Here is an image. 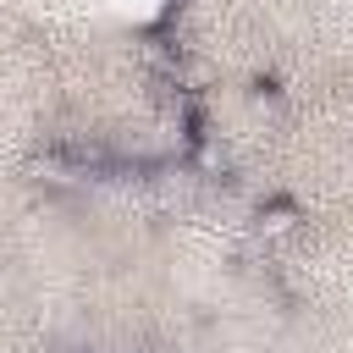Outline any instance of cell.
<instances>
[{
    "label": "cell",
    "mask_w": 353,
    "mask_h": 353,
    "mask_svg": "<svg viewBox=\"0 0 353 353\" xmlns=\"http://www.w3.org/2000/svg\"><path fill=\"white\" fill-rule=\"evenodd\" d=\"M298 221H303V215H298V204H292V199H270V204L259 210V232H265V237H287Z\"/></svg>",
    "instance_id": "6da1fadb"
},
{
    "label": "cell",
    "mask_w": 353,
    "mask_h": 353,
    "mask_svg": "<svg viewBox=\"0 0 353 353\" xmlns=\"http://www.w3.org/2000/svg\"><path fill=\"white\" fill-rule=\"evenodd\" d=\"M193 165H199V171H226V149H221V143H199Z\"/></svg>",
    "instance_id": "7a4b0ae2"
}]
</instances>
